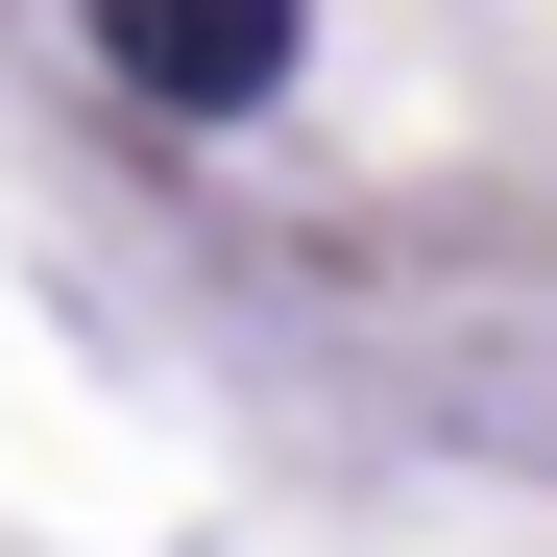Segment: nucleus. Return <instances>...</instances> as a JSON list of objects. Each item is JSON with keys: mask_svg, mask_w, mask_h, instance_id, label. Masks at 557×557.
Masks as SVG:
<instances>
[{"mask_svg": "<svg viewBox=\"0 0 557 557\" xmlns=\"http://www.w3.org/2000/svg\"><path fill=\"white\" fill-rule=\"evenodd\" d=\"M292 49H315V0H98V73L146 122H267Z\"/></svg>", "mask_w": 557, "mask_h": 557, "instance_id": "obj_1", "label": "nucleus"}]
</instances>
